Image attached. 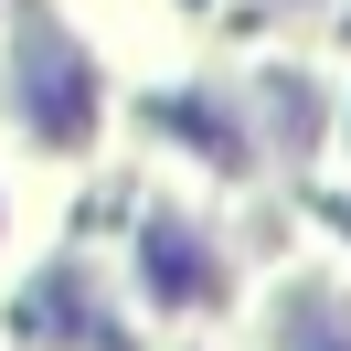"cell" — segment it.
<instances>
[{"label":"cell","instance_id":"obj_1","mask_svg":"<svg viewBox=\"0 0 351 351\" xmlns=\"http://www.w3.org/2000/svg\"><path fill=\"white\" fill-rule=\"evenodd\" d=\"M22 96H32V128H43L53 149H75V128H86V64H75L53 32H32V53H22Z\"/></svg>","mask_w":351,"mask_h":351},{"label":"cell","instance_id":"obj_2","mask_svg":"<svg viewBox=\"0 0 351 351\" xmlns=\"http://www.w3.org/2000/svg\"><path fill=\"white\" fill-rule=\"evenodd\" d=\"M149 256H160V287H192V298H213V256H202L181 223H160V245H149Z\"/></svg>","mask_w":351,"mask_h":351}]
</instances>
